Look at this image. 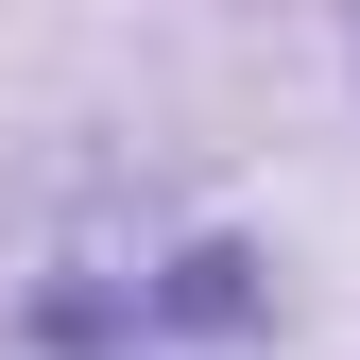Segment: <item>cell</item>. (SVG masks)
<instances>
[{
  "mask_svg": "<svg viewBox=\"0 0 360 360\" xmlns=\"http://www.w3.org/2000/svg\"><path fill=\"white\" fill-rule=\"evenodd\" d=\"M275 326V275L240 240H189V257H52L18 292L0 360H240Z\"/></svg>",
  "mask_w": 360,
  "mask_h": 360,
  "instance_id": "1",
  "label": "cell"
}]
</instances>
